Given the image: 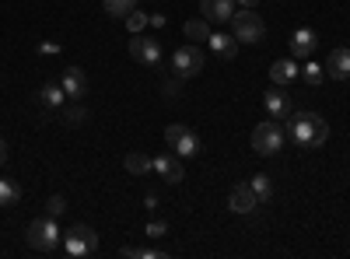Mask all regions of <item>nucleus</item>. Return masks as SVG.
Returning <instances> with one entry per match:
<instances>
[{
	"mask_svg": "<svg viewBox=\"0 0 350 259\" xmlns=\"http://www.w3.org/2000/svg\"><path fill=\"white\" fill-rule=\"evenodd\" d=\"M21 200V186L14 179H0V207H14Z\"/></svg>",
	"mask_w": 350,
	"mask_h": 259,
	"instance_id": "obj_21",
	"label": "nucleus"
},
{
	"mask_svg": "<svg viewBox=\"0 0 350 259\" xmlns=\"http://www.w3.org/2000/svg\"><path fill=\"white\" fill-rule=\"evenodd\" d=\"M144 235H148V238H165V235H168V224H165V221H148Z\"/></svg>",
	"mask_w": 350,
	"mask_h": 259,
	"instance_id": "obj_28",
	"label": "nucleus"
},
{
	"mask_svg": "<svg viewBox=\"0 0 350 259\" xmlns=\"http://www.w3.org/2000/svg\"><path fill=\"white\" fill-rule=\"evenodd\" d=\"M323 67H326V77H333V81H350V49H347V46H336Z\"/></svg>",
	"mask_w": 350,
	"mask_h": 259,
	"instance_id": "obj_15",
	"label": "nucleus"
},
{
	"mask_svg": "<svg viewBox=\"0 0 350 259\" xmlns=\"http://www.w3.org/2000/svg\"><path fill=\"white\" fill-rule=\"evenodd\" d=\"M36 102L42 105L46 120H49V112H53V109H64V102H67V92H64V84H60V81H46L42 88L36 92Z\"/></svg>",
	"mask_w": 350,
	"mask_h": 259,
	"instance_id": "obj_12",
	"label": "nucleus"
},
{
	"mask_svg": "<svg viewBox=\"0 0 350 259\" xmlns=\"http://www.w3.org/2000/svg\"><path fill=\"white\" fill-rule=\"evenodd\" d=\"M60 84H64V92H67L70 102H81L88 95V74L81 67H67L64 77H60Z\"/></svg>",
	"mask_w": 350,
	"mask_h": 259,
	"instance_id": "obj_14",
	"label": "nucleus"
},
{
	"mask_svg": "<svg viewBox=\"0 0 350 259\" xmlns=\"http://www.w3.org/2000/svg\"><path fill=\"white\" fill-rule=\"evenodd\" d=\"M200 11H203V18H207L211 25H228L231 14L239 11V4L235 0H200Z\"/></svg>",
	"mask_w": 350,
	"mask_h": 259,
	"instance_id": "obj_13",
	"label": "nucleus"
},
{
	"mask_svg": "<svg viewBox=\"0 0 350 259\" xmlns=\"http://www.w3.org/2000/svg\"><path fill=\"white\" fill-rule=\"evenodd\" d=\"M179 81H183V77H175V81H165V84H161V92H165V98H168V102L183 95V84H179Z\"/></svg>",
	"mask_w": 350,
	"mask_h": 259,
	"instance_id": "obj_29",
	"label": "nucleus"
},
{
	"mask_svg": "<svg viewBox=\"0 0 350 259\" xmlns=\"http://www.w3.org/2000/svg\"><path fill=\"white\" fill-rule=\"evenodd\" d=\"M28 245H32L36 252H56L64 245V232L60 224H56V217H36L32 224H28Z\"/></svg>",
	"mask_w": 350,
	"mask_h": 259,
	"instance_id": "obj_2",
	"label": "nucleus"
},
{
	"mask_svg": "<svg viewBox=\"0 0 350 259\" xmlns=\"http://www.w3.org/2000/svg\"><path fill=\"white\" fill-rule=\"evenodd\" d=\"M8 154H11V148H8V140L0 137V165H8Z\"/></svg>",
	"mask_w": 350,
	"mask_h": 259,
	"instance_id": "obj_30",
	"label": "nucleus"
},
{
	"mask_svg": "<svg viewBox=\"0 0 350 259\" xmlns=\"http://www.w3.org/2000/svg\"><path fill=\"white\" fill-rule=\"evenodd\" d=\"M284 144H287V133H284V126H280L277 120L256 123V130H252V151H256V154L273 158V154L284 151Z\"/></svg>",
	"mask_w": 350,
	"mask_h": 259,
	"instance_id": "obj_3",
	"label": "nucleus"
},
{
	"mask_svg": "<svg viewBox=\"0 0 350 259\" xmlns=\"http://www.w3.org/2000/svg\"><path fill=\"white\" fill-rule=\"evenodd\" d=\"M235 4H239V8H256L259 0H235Z\"/></svg>",
	"mask_w": 350,
	"mask_h": 259,
	"instance_id": "obj_33",
	"label": "nucleus"
},
{
	"mask_svg": "<svg viewBox=\"0 0 350 259\" xmlns=\"http://www.w3.org/2000/svg\"><path fill=\"white\" fill-rule=\"evenodd\" d=\"M207 46L221 56V60H235V53H239V39H231V36H224V32H211Z\"/></svg>",
	"mask_w": 350,
	"mask_h": 259,
	"instance_id": "obj_18",
	"label": "nucleus"
},
{
	"mask_svg": "<svg viewBox=\"0 0 350 259\" xmlns=\"http://www.w3.org/2000/svg\"><path fill=\"white\" fill-rule=\"evenodd\" d=\"M287 123V137L298 144V148H323L329 140V123L323 116H315V112H291L284 120Z\"/></svg>",
	"mask_w": 350,
	"mask_h": 259,
	"instance_id": "obj_1",
	"label": "nucleus"
},
{
	"mask_svg": "<svg viewBox=\"0 0 350 259\" xmlns=\"http://www.w3.org/2000/svg\"><path fill=\"white\" fill-rule=\"evenodd\" d=\"M98 249V235H95V228H88V224H74L70 232L64 235V252L70 259H84V256H92Z\"/></svg>",
	"mask_w": 350,
	"mask_h": 259,
	"instance_id": "obj_6",
	"label": "nucleus"
},
{
	"mask_svg": "<svg viewBox=\"0 0 350 259\" xmlns=\"http://www.w3.org/2000/svg\"><path fill=\"white\" fill-rule=\"evenodd\" d=\"M64 210H67V200H64V196H49V200H46V214H49V217H60Z\"/></svg>",
	"mask_w": 350,
	"mask_h": 259,
	"instance_id": "obj_27",
	"label": "nucleus"
},
{
	"mask_svg": "<svg viewBox=\"0 0 350 259\" xmlns=\"http://www.w3.org/2000/svg\"><path fill=\"white\" fill-rule=\"evenodd\" d=\"M203 67H207V60H203V49L200 46H179L172 53V74L175 77H196V74H203Z\"/></svg>",
	"mask_w": 350,
	"mask_h": 259,
	"instance_id": "obj_7",
	"label": "nucleus"
},
{
	"mask_svg": "<svg viewBox=\"0 0 350 259\" xmlns=\"http://www.w3.org/2000/svg\"><path fill=\"white\" fill-rule=\"evenodd\" d=\"M262 105H267L270 120H277V123H284L291 112H295V109H291V95L280 88V84H273L270 92H262Z\"/></svg>",
	"mask_w": 350,
	"mask_h": 259,
	"instance_id": "obj_9",
	"label": "nucleus"
},
{
	"mask_svg": "<svg viewBox=\"0 0 350 259\" xmlns=\"http://www.w3.org/2000/svg\"><path fill=\"white\" fill-rule=\"evenodd\" d=\"M102 8L109 18H126L130 11H137V0H102Z\"/></svg>",
	"mask_w": 350,
	"mask_h": 259,
	"instance_id": "obj_23",
	"label": "nucleus"
},
{
	"mask_svg": "<svg viewBox=\"0 0 350 259\" xmlns=\"http://www.w3.org/2000/svg\"><path fill=\"white\" fill-rule=\"evenodd\" d=\"M228 207L235 210V214H252V210H256V207H262V204H259V196L252 193V186H249V182H239V186H231Z\"/></svg>",
	"mask_w": 350,
	"mask_h": 259,
	"instance_id": "obj_11",
	"label": "nucleus"
},
{
	"mask_svg": "<svg viewBox=\"0 0 350 259\" xmlns=\"http://www.w3.org/2000/svg\"><path fill=\"white\" fill-rule=\"evenodd\" d=\"M144 204H148V210H154V207H158V196H154V193H148V196H144Z\"/></svg>",
	"mask_w": 350,
	"mask_h": 259,
	"instance_id": "obj_31",
	"label": "nucleus"
},
{
	"mask_svg": "<svg viewBox=\"0 0 350 259\" xmlns=\"http://www.w3.org/2000/svg\"><path fill=\"white\" fill-rule=\"evenodd\" d=\"M123 168L130 172V176H148V172H154V158L140 154V151H130L126 161H123Z\"/></svg>",
	"mask_w": 350,
	"mask_h": 259,
	"instance_id": "obj_19",
	"label": "nucleus"
},
{
	"mask_svg": "<svg viewBox=\"0 0 350 259\" xmlns=\"http://www.w3.org/2000/svg\"><path fill=\"white\" fill-rule=\"evenodd\" d=\"M123 21H126V28H130L133 36H137V32H144V28H148V14H144V11H130V14H126Z\"/></svg>",
	"mask_w": 350,
	"mask_h": 259,
	"instance_id": "obj_26",
	"label": "nucleus"
},
{
	"mask_svg": "<svg viewBox=\"0 0 350 259\" xmlns=\"http://www.w3.org/2000/svg\"><path fill=\"white\" fill-rule=\"evenodd\" d=\"M154 172H158L168 186H179V182L186 179L183 161H179V154H175V151H161V154L154 158Z\"/></svg>",
	"mask_w": 350,
	"mask_h": 259,
	"instance_id": "obj_10",
	"label": "nucleus"
},
{
	"mask_svg": "<svg viewBox=\"0 0 350 259\" xmlns=\"http://www.w3.org/2000/svg\"><path fill=\"white\" fill-rule=\"evenodd\" d=\"M64 123H67V126H84V123H88V109H84L81 102L64 105Z\"/></svg>",
	"mask_w": 350,
	"mask_h": 259,
	"instance_id": "obj_25",
	"label": "nucleus"
},
{
	"mask_svg": "<svg viewBox=\"0 0 350 259\" xmlns=\"http://www.w3.org/2000/svg\"><path fill=\"white\" fill-rule=\"evenodd\" d=\"M298 77H305V84L319 88V84L326 81V67H323V64H315V60H305V67H301V74H298Z\"/></svg>",
	"mask_w": 350,
	"mask_h": 259,
	"instance_id": "obj_22",
	"label": "nucleus"
},
{
	"mask_svg": "<svg viewBox=\"0 0 350 259\" xmlns=\"http://www.w3.org/2000/svg\"><path fill=\"white\" fill-rule=\"evenodd\" d=\"M315 46H319L315 28H298V32L291 36V53H295L298 60H308V56L315 53Z\"/></svg>",
	"mask_w": 350,
	"mask_h": 259,
	"instance_id": "obj_16",
	"label": "nucleus"
},
{
	"mask_svg": "<svg viewBox=\"0 0 350 259\" xmlns=\"http://www.w3.org/2000/svg\"><path fill=\"white\" fill-rule=\"evenodd\" d=\"M231 32H235V39H239V42L256 46V42L267 39V25H262V18H259L252 8H242V11L231 14Z\"/></svg>",
	"mask_w": 350,
	"mask_h": 259,
	"instance_id": "obj_4",
	"label": "nucleus"
},
{
	"mask_svg": "<svg viewBox=\"0 0 350 259\" xmlns=\"http://www.w3.org/2000/svg\"><path fill=\"white\" fill-rule=\"evenodd\" d=\"M148 21H151L154 28H161V25H165V14H148Z\"/></svg>",
	"mask_w": 350,
	"mask_h": 259,
	"instance_id": "obj_32",
	"label": "nucleus"
},
{
	"mask_svg": "<svg viewBox=\"0 0 350 259\" xmlns=\"http://www.w3.org/2000/svg\"><path fill=\"white\" fill-rule=\"evenodd\" d=\"M165 140H168V148L179 154V158H196V154H203V137H200L193 126H186V123H172V126L165 130Z\"/></svg>",
	"mask_w": 350,
	"mask_h": 259,
	"instance_id": "obj_5",
	"label": "nucleus"
},
{
	"mask_svg": "<svg viewBox=\"0 0 350 259\" xmlns=\"http://www.w3.org/2000/svg\"><path fill=\"white\" fill-rule=\"evenodd\" d=\"M130 56H133L140 67H158V64H161V42L137 32V36L130 39Z\"/></svg>",
	"mask_w": 350,
	"mask_h": 259,
	"instance_id": "obj_8",
	"label": "nucleus"
},
{
	"mask_svg": "<svg viewBox=\"0 0 350 259\" xmlns=\"http://www.w3.org/2000/svg\"><path fill=\"white\" fill-rule=\"evenodd\" d=\"M249 186H252V193L259 196V204H267V200L273 196V182H270V176H262V172L249 179Z\"/></svg>",
	"mask_w": 350,
	"mask_h": 259,
	"instance_id": "obj_24",
	"label": "nucleus"
},
{
	"mask_svg": "<svg viewBox=\"0 0 350 259\" xmlns=\"http://www.w3.org/2000/svg\"><path fill=\"white\" fill-rule=\"evenodd\" d=\"M298 74H301V67H298L295 60H277V64L270 67V81L280 84V88H287L291 81H298Z\"/></svg>",
	"mask_w": 350,
	"mask_h": 259,
	"instance_id": "obj_17",
	"label": "nucleus"
},
{
	"mask_svg": "<svg viewBox=\"0 0 350 259\" xmlns=\"http://www.w3.org/2000/svg\"><path fill=\"white\" fill-rule=\"evenodd\" d=\"M183 32H186V39H193V42H200V39L207 42V39H211V21L200 14V18L186 21V28H183Z\"/></svg>",
	"mask_w": 350,
	"mask_h": 259,
	"instance_id": "obj_20",
	"label": "nucleus"
}]
</instances>
